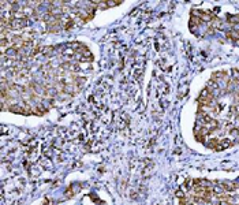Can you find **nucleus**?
I'll return each instance as SVG.
<instances>
[{"label":"nucleus","instance_id":"nucleus-1","mask_svg":"<svg viewBox=\"0 0 239 205\" xmlns=\"http://www.w3.org/2000/svg\"><path fill=\"white\" fill-rule=\"evenodd\" d=\"M220 185H222V187L224 189L225 193H234V191H236V189H238V185L234 183V182H230V181H224Z\"/></svg>","mask_w":239,"mask_h":205},{"label":"nucleus","instance_id":"nucleus-2","mask_svg":"<svg viewBox=\"0 0 239 205\" xmlns=\"http://www.w3.org/2000/svg\"><path fill=\"white\" fill-rule=\"evenodd\" d=\"M120 2H107V7H111V6H119Z\"/></svg>","mask_w":239,"mask_h":205}]
</instances>
